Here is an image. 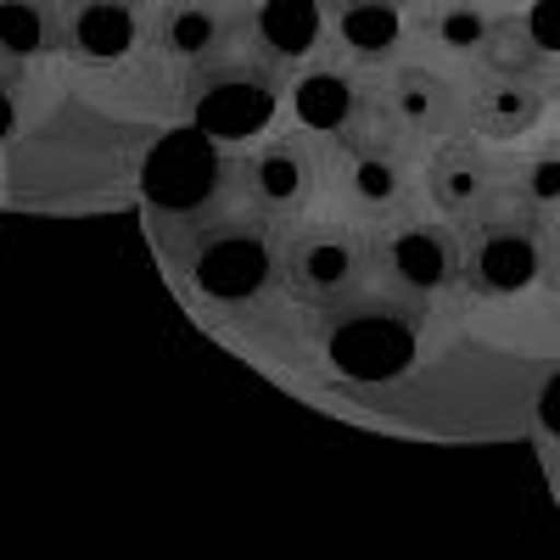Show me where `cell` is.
<instances>
[{
  "label": "cell",
  "instance_id": "1",
  "mask_svg": "<svg viewBox=\"0 0 560 560\" xmlns=\"http://www.w3.org/2000/svg\"><path fill=\"white\" fill-rule=\"evenodd\" d=\"M287 68L269 62L258 45L236 39L219 45L213 57L185 68V118L197 135L224 140V147H247V140L269 135L280 102H287Z\"/></svg>",
  "mask_w": 560,
  "mask_h": 560
},
{
  "label": "cell",
  "instance_id": "2",
  "mask_svg": "<svg viewBox=\"0 0 560 560\" xmlns=\"http://www.w3.org/2000/svg\"><path fill=\"white\" fill-rule=\"evenodd\" d=\"M555 213L522 202V197H504L488 213H477L471 224H459V242H465V264H459V287L477 292V298H522L533 292L538 280L555 264Z\"/></svg>",
  "mask_w": 560,
  "mask_h": 560
},
{
  "label": "cell",
  "instance_id": "3",
  "mask_svg": "<svg viewBox=\"0 0 560 560\" xmlns=\"http://www.w3.org/2000/svg\"><path fill=\"white\" fill-rule=\"evenodd\" d=\"M427 298H409L387 280H364L342 303H331V359L359 382H387L415 359Z\"/></svg>",
  "mask_w": 560,
  "mask_h": 560
},
{
  "label": "cell",
  "instance_id": "4",
  "mask_svg": "<svg viewBox=\"0 0 560 560\" xmlns=\"http://www.w3.org/2000/svg\"><path fill=\"white\" fill-rule=\"evenodd\" d=\"M191 280L219 298V303H242L264 292V280L275 275V236H269V213L247 208L242 197L208 208L191 219V242L179 247Z\"/></svg>",
  "mask_w": 560,
  "mask_h": 560
},
{
  "label": "cell",
  "instance_id": "5",
  "mask_svg": "<svg viewBox=\"0 0 560 560\" xmlns=\"http://www.w3.org/2000/svg\"><path fill=\"white\" fill-rule=\"evenodd\" d=\"M370 84L409 147H438L448 135H465V79L443 62L404 51L387 68H370Z\"/></svg>",
  "mask_w": 560,
  "mask_h": 560
},
{
  "label": "cell",
  "instance_id": "6",
  "mask_svg": "<svg viewBox=\"0 0 560 560\" xmlns=\"http://www.w3.org/2000/svg\"><path fill=\"white\" fill-rule=\"evenodd\" d=\"M280 280L298 303L331 308L342 303L353 287H364L370 269H376V247H370L359 230L342 224H298L287 242H280Z\"/></svg>",
  "mask_w": 560,
  "mask_h": 560
},
{
  "label": "cell",
  "instance_id": "7",
  "mask_svg": "<svg viewBox=\"0 0 560 560\" xmlns=\"http://www.w3.org/2000/svg\"><path fill=\"white\" fill-rule=\"evenodd\" d=\"M319 147L325 140H314L308 129L303 135H269V140L258 135L230 158V191L269 219L298 213L319 185Z\"/></svg>",
  "mask_w": 560,
  "mask_h": 560
},
{
  "label": "cell",
  "instance_id": "8",
  "mask_svg": "<svg viewBox=\"0 0 560 560\" xmlns=\"http://www.w3.org/2000/svg\"><path fill=\"white\" fill-rule=\"evenodd\" d=\"M459 264H465V242L454 219H420V213H398L393 230L376 242V275L387 287L409 292V298H432L459 287Z\"/></svg>",
  "mask_w": 560,
  "mask_h": 560
},
{
  "label": "cell",
  "instance_id": "9",
  "mask_svg": "<svg viewBox=\"0 0 560 560\" xmlns=\"http://www.w3.org/2000/svg\"><path fill=\"white\" fill-rule=\"evenodd\" d=\"M555 113V79L544 73H499V68H471L465 73V129L488 147H510L544 129Z\"/></svg>",
  "mask_w": 560,
  "mask_h": 560
},
{
  "label": "cell",
  "instance_id": "10",
  "mask_svg": "<svg viewBox=\"0 0 560 560\" xmlns=\"http://www.w3.org/2000/svg\"><path fill=\"white\" fill-rule=\"evenodd\" d=\"M427 197L443 219L471 224L477 213H488L493 202L510 197V163L488 152V140H477L471 129L448 135L427 158Z\"/></svg>",
  "mask_w": 560,
  "mask_h": 560
},
{
  "label": "cell",
  "instance_id": "11",
  "mask_svg": "<svg viewBox=\"0 0 560 560\" xmlns=\"http://www.w3.org/2000/svg\"><path fill=\"white\" fill-rule=\"evenodd\" d=\"M516 12L522 0H409V34L420 51L471 68Z\"/></svg>",
  "mask_w": 560,
  "mask_h": 560
},
{
  "label": "cell",
  "instance_id": "12",
  "mask_svg": "<svg viewBox=\"0 0 560 560\" xmlns=\"http://www.w3.org/2000/svg\"><path fill=\"white\" fill-rule=\"evenodd\" d=\"M325 163L337 168L342 197L364 213H409L415 202V152L409 147H376V140H325Z\"/></svg>",
  "mask_w": 560,
  "mask_h": 560
},
{
  "label": "cell",
  "instance_id": "13",
  "mask_svg": "<svg viewBox=\"0 0 560 560\" xmlns=\"http://www.w3.org/2000/svg\"><path fill=\"white\" fill-rule=\"evenodd\" d=\"M319 7H325V51L359 68H387L415 45L409 0H319Z\"/></svg>",
  "mask_w": 560,
  "mask_h": 560
},
{
  "label": "cell",
  "instance_id": "14",
  "mask_svg": "<svg viewBox=\"0 0 560 560\" xmlns=\"http://www.w3.org/2000/svg\"><path fill=\"white\" fill-rule=\"evenodd\" d=\"M242 12H247V0H152L147 45L174 68H191L236 39Z\"/></svg>",
  "mask_w": 560,
  "mask_h": 560
},
{
  "label": "cell",
  "instance_id": "15",
  "mask_svg": "<svg viewBox=\"0 0 560 560\" xmlns=\"http://www.w3.org/2000/svg\"><path fill=\"white\" fill-rule=\"evenodd\" d=\"M364 79H370V68H359V62H348V57H337V51L308 57V62L287 79V96H292L298 124H303L314 140H337V135L353 124L359 102H364Z\"/></svg>",
  "mask_w": 560,
  "mask_h": 560
},
{
  "label": "cell",
  "instance_id": "16",
  "mask_svg": "<svg viewBox=\"0 0 560 560\" xmlns=\"http://www.w3.org/2000/svg\"><path fill=\"white\" fill-rule=\"evenodd\" d=\"M62 7V57L124 62L147 39L152 0H57Z\"/></svg>",
  "mask_w": 560,
  "mask_h": 560
},
{
  "label": "cell",
  "instance_id": "17",
  "mask_svg": "<svg viewBox=\"0 0 560 560\" xmlns=\"http://www.w3.org/2000/svg\"><path fill=\"white\" fill-rule=\"evenodd\" d=\"M242 39L287 73H298L308 57L325 51V7L319 0H247Z\"/></svg>",
  "mask_w": 560,
  "mask_h": 560
},
{
  "label": "cell",
  "instance_id": "18",
  "mask_svg": "<svg viewBox=\"0 0 560 560\" xmlns=\"http://www.w3.org/2000/svg\"><path fill=\"white\" fill-rule=\"evenodd\" d=\"M0 57L39 62L62 57V7L57 0H0Z\"/></svg>",
  "mask_w": 560,
  "mask_h": 560
},
{
  "label": "cell",
  "instance_id": "19",
  "mask_svg": "<svg viewBox=\"0 0 560 560\" xmlns=\"http://www.w3.org/2000/svg\"><path fill=\"white\" fill-rule=\"evenodd\" d=\"M510 197H522L544 213H560V135L538 140L522 158H510Z\"/></svg>",
  "mask_w": 560,
  "mask_h": 560
},
{
  "label": "cell",
  "instance_id": "20",
  "mask_svg": "<svg viewBox=\"0 0 560 560\" xmlns=\"http://www.w3.org/2000/svg\"><path fill=\"white\" fill-rule=\"evenodd\" d=\"M522 23H527V34H533L538 51H544L549 62H560V0H527Z\"/></svg>",
  "mask_w": 560,
  "mask_h": 560
},
{
  "label": "cell",
  "instance_id": "21",
  "mask_svg": "<svg viewBox=\"0 0 560 560\" xmlns=\"http://www.w3.org/2000/svg\"><path fill=\"white\" fill-rule=\"evenodd\" d=\"M18 84H23V62L0 57V140H7V129L18 118Z\"/></svg>",
  "mask_w": 560,
  "mask_h": 560
},
{
  "label": "cell",
  "instance_id": "22",
  "mask_svg": "<svg viewBox=\"0 0 560 560\" xmlns=\"http://www.w3.org/2000/svg\"><path fill=\"white\" fill-rule=\"evenodd\" d=\"M538 415H544V427H549V438H560V376L544 387V404H538Z\"/></svg>",
  "mask_w": 560,
  "mask_h": 560
},
{
  "label": "cell",
  "instance_id": "23",
  "mask_svg": "<svg viewBox=\"0 0 560 560\" xmlns=\"http://www.w3.org/2000/svg\"><path fill=\"white\" fill-rule=\"evenodd\" d=\"M549 275H555V287H560V242H555V264H549Z\"/></svg>",
  "mask_w": 560,
  "mask_h": 560
},
{
  "label": "cell",
  "instance_id": "24",
  "mask_svg": "<svg viewBox=\"0 0 560 560\" xmlns=\"http://www.w3.org/2000/svg\"><path fill=\"white\" fill-rule=\"evenodd\" d=\"M555 107H560V79H555Z\"/></svg>",
  "mask_w": 560,
  "mask_h": 560
}]
</instances>
